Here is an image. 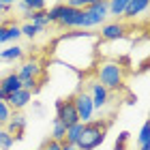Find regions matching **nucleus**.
<instances>
[{
	"label": "nucleus",
	"instance_id": "obj_25",
	"mask_svg": "<svg viewBox=\"0 0 150 150\" xmlns=\"http://www.w3.org/2000/svg\"><path fill=\"white\" fill-rule=\"evenodd\" d=\"M26 2H28L30 13H35V11H47V4L43 2V0H26Z\"/></svg>",
	"mask_w": 150,
	"mask_h": 150
},
{
	"label": "nucleus",
	"instance_id": "obj_28",
	"mask_svg": "<svg viewBox=\"0 0 150 150\" xmlns=\"http://www.w3.org/2000/svg\"><path fill=\"white\" fill-rule=\"evenodd\" d=\"M64 4H67V6H71V9H86V4H88V2H84V0H67Z\"/></svg>",
	"mask_w": 150,
	"mask_h": 150
},
{
	"label": "nucleus",
	"instance_id": "obj_9",
	"mask_svg": "<svg viewBox=\"0 0 150 150\" xmlns=\"http://www.w3.org/2000/svg\"><path fill=\"white\" fill-rule=\"evenodd\" d=\"M15 73H17L19 81L22 79H39L41 75H43V67H41V62L37 58H28V60L22 62V67H19Z\"/></svg>",
	"mask_w": 150,
	"mask_h": 150
},
{
	"label": "nucleus",
	"instance_id": "obj_36",
	"mask_svg": "<svg viewBox=\"0 0 150 150\" xmlns=\"http://www.w3.org/2000/svg\"><path fill=\"white\" fill-rule=\"evenodd\" d=\"M2 101H4V99H2V94H0V103H2Z\"/></svg>",
	"mask_w": 150,
	"mask_h": 150
},
{
	"label": "nucleus",
	"instance_id": "obj_17",
	"mask_svg": "<svg viewBox=\"0 0 150 150\" xmlns=\"http://www.w3.org/2000/svg\"><path fill=\"white\" fill-rule=\"evenodd\" d=\"M64 135H67V127H64L58 118H54V120H52V137H50V139L60 142V144H62V142H64Z\"/></svg>",
	"mask_w": 150,
	"mask_h": 150
},
{
	"label": "nucleus",
	"instance_id": "obj_3",
	"mask_svg": "<svg viewBox=\"0 0 150 150\" xmlns=\"http://www.w3.org/2000/svg\"><path fill=\"white\" fill-rule=\"evenodd\" d=\"M107 19V0H97V2H88L84 9V28H101Z\"/></svg>",
	"mask_w": 150,
	"mask_h": 150
},
{
	"label": "nucleus",
	"instance_id": "obj_10",
	"mask_svg": "<svg viewBox=\"0 0 150 150\" xmlns=\"http://www.w3.org/2000/svg\"><path fill=\"white\" fill-rule=\"evenodd\" d=\"M6 131H9V135L15 142H19V139H24V131H26V116L22 114V112H13V116H11V120L6 122Z\"/></svg>",
	"mask_w": 150,
	"mask_h": 150
},
{
	"label": "nucleus",
	"instance_id": "obj_27",
	"mask_svg": "<svg viewBox=\"0 0 150 150\" xmlns=\"http://www.w3.org/2000/svg\"><path fill=\"white\" fill-rule=\"evenodd\" d=\"M62 148V144L60 142H54V139H45L43 146H41V150H60Z\"/></svg>",
	"mask_w": 150,
	"mask_h": 150
},
{
	"label": "nucleus",
	"instance_id": "obj_22",
	"mask_svg": "<svg viewBox=\"0 0 150 150\" xmlns=\"http://www.w3.org/2000/svg\"><path fill=\"white\" fill-rule=\"evenodd\" d=\"M137 144H139V146L150 144V122H144V125H142L139 135H137Z\"/></svg>",
	"mask_w": 150,
	"mask_h": 150
},
{
	"label": "nucleus",
	"instance_id": "obj_20",
	"mask_svg": "<svg viewBox=\"0 0 150 150\" xmlns=\"http://www.w3.org/2000/svg\"><path fill=\"white\" fill-rule=\"evenodd\" d=\"M19 30H22V37H28L30 41L32 39H37L41 32H45V28H39V26H32V24H28V22H24L22 26H19Z\"/></svg>",
	"mask_w": 150,
	"mask_h": 150
},
{
	"label": "nucleus",
	"instance_id": "obj_29",
	"mask_svg": "<svg viewBox=\"0 0 150 150\" xmlns=\"http://www.w3.org/2000/svg\"><path fill=\"white\" fill-rule=\"evenodd\" d=\"M129 137H131V133H129V131H120V133H118V139H116V142H118V144H127Z\"/></svg>",
	"mask_w": 150,
	"mask_h": 150
},
{
	"label": "nucleus",
	"instance_id": "obj_11",
	"mask_svg": "<svg viewBox=\"0 0 150 150\" xmlns=\"http://www.w3.org/2000/svg\"><path fill=\"white\" fill-rule=\"evenodd\" d=\"M32 101V92H28V90H17V92H13V94H9V97L4 99V103L11 107L13 112H22L26 105H28Z\"/></svg>",
	"mask_w": 150,
	"mask_h": 150
},
{
	"label": "nucleus",
	"instance_id": "obj_8",
	"mask_svg": "<svg viewBox=\"0 0 150 150\" xmlns=\"http://www.w3.org/2000/svg\"><path fill=\"white\" fill-rule=\"evenodd\" d=\"M127 30L129 26L125 22H110V24H103L101 26V39L103 41H120L127 37Z\"/></svg>",
	"mask_w": 150,
	"mask_h": 150
},
{
	"label": "nucleus",
	"instance_id": "obj_14",
	"mask_svg": "<svg viewBox=\"0 0 150 150\" xmlns=\"http://www.w3.org/2000/svg\"><path fill=\"white\" fill-rule=\"evenodd\" d=\"M127 4H129V0H112V2H107V17H116V22H120L127 11Z\"/></svg>",
	"mask_w": 150,
	"mask_h": 150
},
{
	"label": "nucleus",
	"instance_id": "obj_21",
	"mask_svg": "<svg viewBox=\"0 0 150 150\" xmlns=\"http://www.w3.org/2000/svg\"><path fill=\"white\" fill-rule=\"evenodd\" d=\"M13 144H15V139L9 135V131H6L4 127H0V148L2 150H11Z\"/></svg>",
	"mask_w": 150,
	"mask_h": 150
},
{
	"label": "nucleus",
	"instance_id": "obj_24",
	"mask_svg": "<svg viewBox=\"0 0 150 150\" xmlns=\"http://www.w3.org/2000/svg\"><path fill=\"white\" fill-rule=\"evenodd\" d=\"M6 39L13 41V43H17V41L22 39V30H19V24H17V22L11 24L9 28H6Z\"/></svg>",
	"mask_w": 150,
	"mask_h": 150
},
{
	"label": "nucleus",
	"instance_id": "obj_4",
	"mask_svg": "<svg viewBox=\"0 0 150 150\" xmlns=\"http://www.w3.org/2000/svg\"><path fill=\"white\" fill-rule=\"evenodd\" d=\"M73 105H75V112H77V118H79L81 125L94 120V105H92L90 94L86 92V88H79L73 94Z\"/></svg>",
	"mask_w": 150,
	"mask_h": 150
},
{
	"label": "nucleus",
	"instance_id": "obj_13",
	"mask_svg": "<svg viewBox=\"0 0 150 150\" xmlns=\"http://www.w3.org/2000/svg\"><path fill=\"white\" fill-rule=\"evenodd\" d=\"M150 6L148 0H129V4H127V11H125V15H122V19H133V17H137L139 13H144L146 9Z\"/></svg>",
	"mask_w": 150,
	"mask_h": 150
},
{
	"label": "nucleus",
	"instance_id": "obj_18",
	"mask_svg": "<svg viewBox=\"0 0 150 150\" xmlns=\"http://www.w3.org/2000/svg\"><path fill=\"white\" fill-rule=\"evenodd\" d=\"M26 22L32 24V26H39V28H47V15H45V11L28 13V15H26Z\"/></svg>",
	"mask_w": 150,
	"mask_h": 150
},
{
	"label": "nucleus",
	"instance_id": "obj_32",
	"mask_svg": "<svg viewBox=\"0 0 150 150\" xmlns=\"http://www.w3.org/2000/svg\"><path fill=\"white\" fill-rule=\"evenodd\" d=\"M32 107H35V112H37V114H41V112H43V105H41L39 101H35V103H32Z\"/></svg>",
	"mask_w": 150,
	"mask_h": 150
},
{
	"label": "nucleus",
	"instance_id": "obj_2",
	"mask_svg": "<svg viewBox=\"0 0 150 150\" xmlns=\"http://www.w3.org/2000/svg\"><path fill=\"white\" fill-rule=\"evenodd\" d=\"M107 129H110V120L86 122L84 129H81V135H79L77 144H75V148L77 150H94V148H99L105 142Z\"/></svg>",
	"mask_w": 150,
	"mask_h": 150
},
{
	"label": "nucleus",
	"instance_id": "obj_12",
	"mask_svg": "<svg viewBox=\"0 0 150 150\" xmlns=\"http://www.w3.org/2000/svg\"><path fill=\"white\" fill-rule=\"evenodd\" d=\"M17 90H22V81H19L15 71H11L4 77H0V94H2V99H6L9 94L17 92Z\"/></svg>",
	"mask_w": 150,
	"mask_h": 150
},
{
	"label": "nucleus",
	"instance_id": "obj_7",
	"mask_svg": "<svg viewBox=\"0 0 150 150\" xmlns=\"http://www.w3.org/2000/svg\"><path fill=\"white\" fill-rule=\"evenodd\" d=\"M58 26L60 28H84V9H71L64 4Z\"/></svg>",
	"mask_w": 150,
	"mask_h": 150
},
{
	"label": "nucleus",
	"instance_id": "obj_6",
	"mask_svg": "<svg viewBox=\"0 0 150 150\" xmlns=\"http://www.w3.org/2000/svg\"><path fill=\"white\" fill-rule=\"evenodd\" d=\"M88 94H90V99H92V105H94V114H101V110H105L107 105H110V101H112V92L110 90H105L103 86L99 84L97 79L90 81V88L86 90Z\"/></svg>",
	"mask_w": 150,
	"mask_h": 150
},
{
	"label": "nucleus",
	"instance_id": "obj_19",
	"mask_svg": "<svg viewBox=\"0 0 150 150\" xmlns=\"http://www.w3.org/2000/svg\"><path fill=\"white\" fill-rule=\"evenodd\" d=\"M62 9H64V2H56L54 6H50V9L45 11V15H47V24H58L60 15H62Z\"/></svg>",
	"mask_w": 150,
	"mask_h": 150
},
{
	"label": "nucleus",
	"instance_id": "obj_31",
	"mask_svg": "<svg viewBox=\"0 0 150 150\" xmlns=\"http://www.w3.org/2000/svg\"><path fill=\"white\" fill-rule=\"evenodd\" d=\"M13 9V2H4V0H0V11L2 13H9Z\"/></svg>",
	"mask_w": 150,
	"mask_h": 150
},
{
	"label": "nucleus",
	"instance_id": "obj_16",
	"mask_svg": "<svg viewBox=\"0 0 150 150\" xmlns=\"http://www.w3.org/2000/svg\"><path fill=\"white\" fill-rule=\"evenodd\" d=\"M81 129H84V125H81V122L69 127V129H67V135H64V142H62V144L75 146V144H77V139H79V135H81Z\"/></svg>",
	"mask_w": 150,
	"mask_h": 150
},
{
	"label": "nucleus",
	"instance_id": "obj_15",
	"mask_svg": "<svg viewBox=\"0 0 150 150\" xmlns=\"http://www.w3.org/2000/svg\"><path fill=\"white\" fill-rule=\"evenodd\" d=\"M22 58H24V47L17 43L0 52V60H4V62H13V60H22Z\"/></svg>",
	"mask_w": 150,
	"mask_h": 150
},
{
	"label": "nucleus",
	"instance_id": "obj_35",
	"mask_svg": "<svg viewBox=\"0 0 150 150\" xmlns=\"http://www.w3.org/2000/svg\"><path fill=\"white\" fill-rule=\"evenodd\" d=\"M139 150H150V144H146V146H139Z\"/></svg>",
	"mask_w": 150,
	"mask_h": 150
},
{
	"label": "nucleus",
	"instance_id": "obj_33",
	"mask_svg": "<svg viewBox=\"0 0 150 150\" xmlns=\"http://www.w3.org/2000/svg\"><path fill=\"white\" fill-rule=\"evenodd\" d=\"M114 150H127V144H118V142H116V146H114Z\"/></svg>",
	"mask_w": 150,
	"mask_h": 150
},
{
	"label": "nucleus",
	"instance_id": "obj_23",
	"mask_svg": "<svg viewBox=\"0 0 150 150\" xmlns=\"http://www.w3.org/2000/svg\"><path fill=\"white\" fill-rule=\"evenodd\" d=\"M11 116H13V110L2 101V103H0V127H6V122L11 120Z\"/></svg>",
	"mask_w": 150,
	"mask_h": 150
},
{
	"label": "nucleus",
	"instance_id": "obj_34",
	"mask_svg": "<svg viewBox=\"0 0 150 150\" xmlns=\"http://www.w3.org/2000/svg\"><path fill=\"white\" fill-rule=\"evenodd\" d=\"M60 150H77V148H75V146H69V144H62V148H60Z\"/></svg>",
	"mask_w": 150,
	"mask_h": 150
},
{
	"label": "nucleus",
	"instance_id": "obj_26",
	"mask_svg": "<svg viewBox=\"0 0 150 150\" xmlns=\"http://www.w3.org/2000/svg\"><path fill=\"white\" fill-rule=\"evenodd\" d=\"M11 24H15V19H6V22H0V43H6V28H9Z\"/></svg>",
	"mask_w": 150,
	"mask_h": 150
},
{
	"label": "nucleus",
	"instance_id": "obj_30",
	"mask_svg": "<svg viewBox=\"0 0 150 150\" xmlns=\"http://www.w3.org/2000/svg\"><path fill=\"white\" fill-rule=\"evenodd\" d=\"M17 9L22 11V15H24V17H26V15L30 13V9H28V2H26V0H22V2H17Z\"/></svg>",
	"mask_w": 150,
	"mask_h": 150
},
{
	"label": "nucleus",
	"instance_id": "obj_1",
	"mask_svg": "<svg viewBox=\"0 0 150 150\" xmlns=\"http://www.w3.org/2000/svg\"><path fill=\"white\" fill-rule=\"evenodd\" d=\"M97 81L105 90L116 92V90H125V79H127V71L116 62V60H101L97 64Z\"/></svg>",
	"mask_w": 150,
	"mask_h": 150
},
{
	"label": "nucleus",
	"instance_id": "obj_5",
	"mask_svg": "<svg viewBox=\"0 0 150 150\" xmlns=\"http://www.w3.org/2000/svg\"><path fill=\"white\" fill-rule=\"evenodd\" d=\"M56 118L62 122L67 129L79 122L77 112H75V105H73V97H69V99H58L56 101Z\"/></svg>",
	"mask_w": 150,
	"mask_h": 150
}]
</instances>
